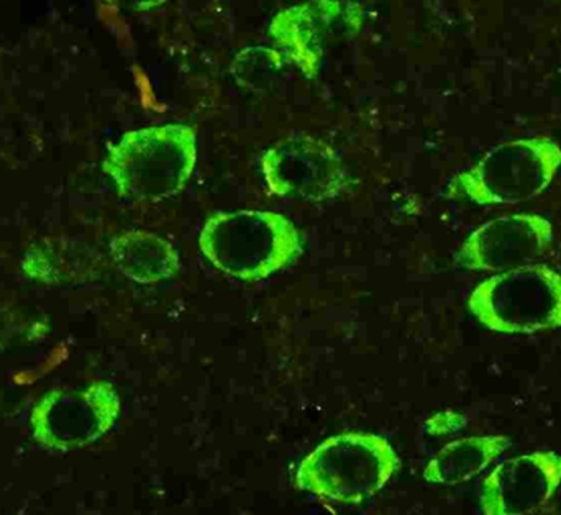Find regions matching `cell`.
<instances>
[{"label":"cell","instance_id":"obj_1","mask_svg":"<svg viewBox=\"0 0 561 515\" xmlns=\"http://www.w3.org/2000/svg\"><path fill=\"white\" fill-rule=\"evenodd\" d=\"M197 161V134L187 124L127 131L108 148L102 170L124 199L160 203L190 183Z\"/></svg>","mask_w":561,"mask_h":515},{"label":"cell","instance_id":"obj_2","mask_svg":"<svg viewBox=\"0 0 561 515\" xmlns=\"http://www.w3.org/2000/svg\"><path fill=\"white\" fill-rule=\"evenodd\" d=\"M199 250L226 276L255 283L289 266L300 255L302 239L283 214L239 210L210 217L201 230Z\"/></svg>","mask_w":561,"mask_h":515},{"label":"cell","instance_id":"obj_6","mask_svg":"<svg viewBox=\"0 0 561 515\" xmlns=\"http://www.w3.org/2000/svg\"><path fill=\"white\" fill-rule=\"evenodd\" d=\"M121 414V398L111 382L84 389H56L39 399L30 415L32 435L43 448L71 451L104 437Z\"/></svg>","mask_w":561,"mask_h":515},{"label":"cell","instance_id":"obj_7","mask_svg":"<svg viewBox=\"0 0 561 515\" xmlns=\"http://www.w3.org/2000/svg\"><path fill=\"white\" fill-rule=\"evenodd\" d=\"M270 193L310 203L335 199L350 186L348 171L339 151L312 135H290L262 157Z\"/></svg>","mask_w":561,"mask_h":515},{"label":"cell","instance_id":"obj_8","mask_svg":"<svg viewBox=\"0 0 561 515\" xmlns=\"http://www.w3.org/2000/svg\"><path fill=\"white\" fill-rule=\"evenodd\" d=\"M362 7L348 0H306L273 16L270 35L306 78L316 79L327 49L362 26Z\"/></svg>","mask_w":561,"mask_h":515},{"label":"cell","instance_id":"obj_5","mask_svg":"<svg viewBox=\"0 0 561 515\" xmlns=\"http://www.w3.org/2000/svg\"><path fill=\"white\" fill-rule=\"evenodd\" d=\"M468 309L486 329L506 335L560 329L561 274L537 263L494 274L474 287Z\"/></svg>","mask_w":561,"mask_h":515},{"label":"cell","instance_id":"obj_14","mask_svg":"<svg viewBox=\"0 0 561 515\" xmlns=\"http://www.w3.org/2000/svg\"><path fill=\"white\" fill-rule=\"evenodd\" d=\"M122 12H148V10L158 9L164 5L168 0H105Z\"/></svg>","mask_w":561,"mask_h":515},{"label":"cell","instance_id":"obj_9","mask_svg":"<svg viewBox=\"0 0 561 515\" xmlns=\"http://www.w3.org/2000/svg\"><path fill=\"white\" fill-rule=\"evenodd\" d=\"M553 242V226L537 214H513L474 230L455 261L471 271L504 273L536 263Z\"/></svg>","mask_w":561,"mask_h":515},{"label":"cell","instance_id":"obj_11","mask_svg":"<svg viewBox=\"0 0 561 515\" xmlns=\"http://www.w3.org/2000/svg\"><path fill=\"white\" fill-rule=\"evenodd\" d=\"M117 270L137 284H157L180 273V253L163 237L147 230H128L111 242Z\"/></svg>","mask_w":561,"mask_h":515},{"label":"cell","instance_id":"obj_4","mask_svg":"<svg viewBox=\"0 0 561 515\" xmlns=\"http://www.w3.org/2000/svg\"><path fill=\"white\" fill-rule=\"evenodd\" d=\"M560 167L561 148L550 138L510 141L455 176L447 196L478 206H516L540 196Z\"/></svg>","mask_w":561,"mask_h":515},{"label":"cell","instance_id":"obj_10","mask_svg":"<svg viewBox=\"0 0 561 515\" xmlns=\"http://www.w3.org/2000/svg\"><path fill=\"white\" fill-rule=\"evenodd\" d=\"M561 477V458L534 454L501 465L488 478L483 510L488 515H527L552 496Z\"/></svg>","mask_w":561,"mask_h":515},{"label":"cell","instance_id":"obj_12","mask_svg":"<svg viewBox=\"0 0 561 515\" xmlns=\"http://www.w3.org/2000/svg\"><path fill=\"white\" fill-rule=\"evenodd\" d=\"M510 447L504 437H473L447 445L428 465L425 477L434 483H461L480 473Z\"/></svg>","mask_w":561,"mask_h":515},{"label":"cell","instance_id":"obj_3","mask_svg":"<svg viewBox=\"0 0 561 515\" xmlns=\"http://www.w3.org/2000/svg\"><path fill=\"white\" fill-rule=\"evenodd\" d=\"M398 465L396 451L379 435H336L300 464L297 487L327 500L358 504L386 487Z\"/></svg>","mask_w":561,"mask_h":515},{"label":"cell","instance_id":"obj_13","mask_svg":"<svg viewBox=\"0 0 561 515\" xmlns=\"http://www.w3.org/2000/svg\"><path fill=\"white\" fill-rule=\"evenodd\" d=\"M286 56L276 48L256 45L242 49L233 58L230 72L240 85L262 91L275 84L283 75Z\"/></svg>","mask_w":561,"mask_h":515}]
</instances>
